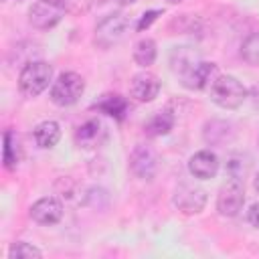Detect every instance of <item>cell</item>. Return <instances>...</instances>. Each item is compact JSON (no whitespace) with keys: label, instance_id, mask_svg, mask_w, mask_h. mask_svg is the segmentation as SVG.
I'll use <instances>...</instances> for the list:
<instances>
[{"label":"cell","instance_id":"obj_1","mask_svg":"<svg viewBox=\"0 0 259 259\" xmlns=\"http://www.w3.org/2000/svg\"><path fill=\"white\" fill-rule=\"evenodd\" d=\"M208 93H210V99L219 107H225V109H237L247 99L245 85L233 75H219L210 83Z\"/></svg>","mask_w":259,"mask_h":259},{"label":"cell","instance_id":"obj_2","mask_svg":"<svg viewBox=\"0 0 259 259\" xmlns=\"http://www.w3.org/2000/svg\"><path fill=\"white\" fill-rule=\"evenodd\" d=\"M53 79V67L47 61H30L18 75V87L26 97L40 95Z\"/></svg>","mask_w":259,"mask_h":259},{"label":"cell","instance_id":"obj_3","mask_svg":"<svg viewBox=\"0 0 259 259\" xmlns=\"http://www.w3.org/2000/svg\"><path fill=\"white\" fill-rule=\"evenodd\" d=\"M85 91V81L79 73H73V71H65L61 73L55 81H53V87H51V101L55 105H61V107H67V105H73L79 101V97L83 95Z\"/></svg>","mask_w":259,"mask_h":259},{"label":"cell","instance_id":"obj_4","mask_svg":"<svg viewBox=\"0 0 259 259\" xmlns=\"http://www.w3.org/2000/svg\"><path fill=\"white\" fill-rule=\"evenodd\" d=\"M63 14H65V6L61 0H38L28 10V22L34 28L47 30L59 24Z\"/></svg>","mask_w":259,"mask_h":259},{"label":"cell","instance_id":"obj_5","mask_svg":"<svg viewBox=\"0 0 259 259\" xmlns=\"http://www.w3.org/2000/svg\"><path fill=\"white\" fill-rule=\"evenodd\" d=\"M243 202H245V188H243L241 180H237V178L227 180L221 186L219 196H217V208H219V212L223 217H235L243 208Z\"/></svg>","mask_w":259,"mask_h":259},{"label":"cell","instance_id":"obj_6","mask_svg":"<svg viewBox=\"0 0 259 259\" xmlns=\"http://www.w3.org/2000/svg\"><path fill=\"white\" fill-rule=\"evenodd\" d=\"M125 28H127V20H125L123 14H119V12L109 14L95 28V42L99 47L107 49V47H111V45H115L123 38Z\"/></svg>","mask_w":259,"mask_h":259},{"label":"cell","instance_id":"obj_7","mask_svg":"<svg viewBox=\"0 0 259 259\" xmlns=\"http://www.w3.org/2000/svg\"><path fill=\"white\" fill-rule=\"evenodd\" d=\"M174 206L184 214H196L206 204V192L194 184H180L174 190Z\"/></svg>","mask_w":259,"mask_h":259},{"label":"cell","instance_id":"obj_8","mask_svg":"<svg viewBox=\"0 0 259 259\" xmlns=\"http://www.w3.org/2000/svg\"><path fill=\"white\" fill-rule=\"evenodd\" d=\"M160 93V81L154 73H148V71H142V73H136L130 81V97H134L136 101L140 103H150L158 97Z\"/></svg>","mask_w":259,"mask_h":259},{"label":"cell","instance_id":"obj_9","mask_svg":"<svg viewBox=\"0 0 259 259\" xmlns=\"http://www.w3.org/2000/svg\"><path fill=\"white\" fill-rule=\"evenodd\" d=\"M158 168V158L152 148L148 146H136L130 154V170L142 178V180H152Z\"/></svg>","mask_w":259,"mask_h":259},{"label":"cell","instance_id":"obj_10","mask_svg":"<svg viewBox=\"0 0 259 259\" xmlns=\"http://www.w3.org/2000/svg\"><path fill=\"white\" fill-rule=\"evenodd\" d=\"M188 172L198 180H208L217 176L219 172V158L210 150H200L190 156L188 160Z\"/></svg>","mask_w":259,"mask_h":259},{"label":"cell","instance_id":"obj_11","mask_svg":"<svg viewBox=\"0 0 259 259\" xmlns=\"http://www.w3.org/2000/svg\"><path fill=\"white\" fill-rule=\"evenodd\" d=\"M61 217H63V204L53 196L40 198L30 206V219L38 225H55L61 221Z\"/></svg>","mask_w":259,"mask_h":259},{"label":"cell","instance_id":"obj_12","mask_svg":"<svg viewBox=\"0 0 259 259\" xmlns=\"http://www.w3.org/2000/svg\"><path fill=\"white\" fill-rule=\"evenodd\" d=\"M219 77V67L214 63L202 61L198 65H194L186 75H184V85L188 89H204L208 87L214 79Z\"/></svg>","mask_w":259,"mask_h":259},{"label":"cell","instance_id":"obj_13","mask_svg":"<svg viewBox=\"0 0 259 259\" xmlns=\"http://www.w3.org/2000/svg\"><path fill=\"white\" fill-rule=\"evenodd\" d=\"M93 107L97 111L105 113V115H111L113 119H119V121L125 119V115H127V101H125V97H121L117 93H105V95H101L93 103Z\"/></svg>","mask_w":259,"mask_h":259},{"label":"cell","instance_id":"obj_14","mask_svg":"<svg viewBox=\"0 0 259 259\" xmlns=\"http://www.w3.org/2000/svg\"><path fill=\"white\" fill-rule=\"evenodd\" d=\"M32 136H34V142H36L40 148H53V146L61 140V127H59L57 121L47 119V121H40V123L34 127Z\"/></svg>","mask_w":259,"mask_h":259},{"label":"cell","instance_id":"obj_15","mask_svg":"<svg viewBox=\"0 0 259 259\" xmlns=\"http://www.w3.org/2000/svg\"><path fill=\"white\" fill-rule=\"evenodd\" d=\"M174 127V115L168 111V109H164V111H158L146 125H144V130H146V134L150 136V138H158V136H166L170 130Z\"/></svg>","mask_w":259,"mask_h":259},{"label":"cell","instance_id":"obj_16","mask_svg":"<svg viewBox=\"0 0 259 259\" xmlns=\"http://www.w3.org/2000/svg\"><path fill=\"white\" fill-rule=\"evenodd\" d=\"M156 55H158V49L152 38H142L134 47V61L140 67H150L156 61Z\"/></svg>","mask_w":259,"mask_h":259},{"label":"cell","instance_id":"obj_17","mask_svg":"<svg viewBox=\"0 0 259 259\" xmlns=\"http://www.w3.org/2000/svg\"><path fill=\"white\" fill-rule=\"evenodd\" d=\"M75 136H77V142L83 148H91V146H95V142L101 136V123L97 119H89V121H85L83 125L77 127Z\"/></svg>","mask_w":259,"mask_h":259},{"label":"cell","instance_id":"obj_18","mask_svg":"<svg viewBox=\"0 0 259 259\" xmlns=\"http://www.w3.org/2000/svg\"><path fill=\"white\" fill-rule=\"evenodd\" d=\"M20 160V148H18V138L12 130L4 132V166L8 170L16 168Z\"/></svg>","mask_w":259,"mask_h":259},{"label":"cell","instance_id":"obj_19","mask_svg":"<svg viewBox=\"0 0 259 259\" xmlns=\"http://www.w3.org/2000/svg\"><path fill=\"white\" fill-rule=\"evenodd\" d=\"M8 257H10V259H40V257H42V251L36 249L34 245H30V243L18 241V243H12V245H10Z\"/></svg>","mask_w":259,"mask_h":259},{"label":"cell","instance_id":"obj_20","mask_svg":"<svg viewBox=\"0 0 259 259\" xmlns=\"http://www.w3.org/2000/svg\"><path fill=\"white\" fill-rule=\"evenodd\" d=\"M241 55L249 65L259 67V32L249 34L241 45Z\"/></svg>","mask_w":259,"mask_h":259},{"label":"cell","instance_id":"obj_21","mask_svg":"<svg viewBox=\"0 0 259 259\" xmlns=\"http://www.w3.org/2000/svg\"><path fill=\"white\" fill-rule=\"evenodd\" d=\"M162 14V10H148L142 14V18L138 20V30H144V28H150V24Z\"/></svg>","mask_w":259,"mask_h":259},{"label":"cell","instance_id":"obj_22","mask_svg":"<svg viewBox=\"0 0 259 259\" xmlns=\"http://www.w3.org/2000/svg\"><path fill=\"white\" fill-rule=\"evenodd\" d=\"M247 221H249L255 229H259V202L251 204V208H249V212H247Z\"/></svg>","mask_w":259,"mask_h":259},{"label":"cell","instance_id":"obj_23","mask_svg":"<svg viewBox=\"0 0 259 259\" xmlns=\"http://www.w3.org/2000/svg\"><path fill=\"white\" fill-rule=\"evenodd\" d=\"M119 4H134V2H138V0H117Z\"/></svg>","mask_w":259,"mask_h":259},{"label":"cell","instance_id":"obj_24","mask_svg":"<svg viewBox=\"0 0 259 259\" xmlns=\"http://www.w3.org/2000/svg\"><path fill=\"white\" fill-rule=\"evenodd\" d=\"M255 188H257V190H259V174H257V176H255Z\"/></svg>","mask_w":259,"mask_h":259},{"label":"cell","instance_id":"obj_25","mask_svg":"<svg viewBox=\"0 0 259 259\" xmlns=\"http://www.w3.org/2000/svg\"><path fill=\"white\" fill-rule=\"evenodd\" d=\"M168 2H174L176 4V2H182V0H168Z\"/></svg>","mask_w":259,"mask_h":259}]
</instances>
